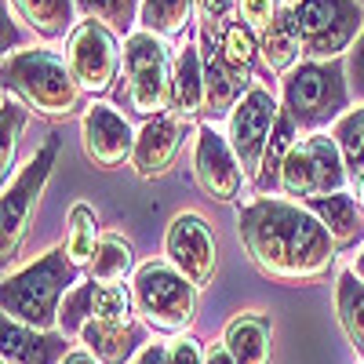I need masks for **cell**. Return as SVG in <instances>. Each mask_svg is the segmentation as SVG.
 <instances>
[{
    "mask_svg": "<svg viewBox=\"0 0 364 364\" xmlns=\"http://www.w3.org/2000/svg\"><path fill=\"white\" fill-rule=\"evenodd\" d=\"M237 233L252 266L269 281L310 284L336 262V240L306 204L284 197H255L240 208Z\"/></svg>",
    "mask_w": 364,
    "mask_h": 364,
    "instance_id": "6da1fadb",
    "label": "cell"
},
{
    "mask_svg": "<svg viewBox=\"0 0 364 364\" xmlns=\"http://www.w3.org/2000/svg\"><path fill=\"white\" fill-rule=\"evenodd\" d=\"M77 284H80V266H73L63 245H55L33 262H26L22 269L4 273L0 306H4V317L26 328L51 331L58 328V306H63L66 291Z\"/></svg>",
    "mask_w": 364,
    "mask_h": 364,
    "instance_id": "7a4b0ae2",
    "label": "cell"
},
{
    "mask_svg": "<svg viewBox=\"0 0 364 364\" xmlns=\"http://www.w3.org/2000/svg\"><path fill=\"white\" fill-rule=\"evenodd\" d=\"M0 84L8 95L22 99L29 113L44 120H70L84 106V91L70 73V63L44 48H22L4 55L0 63Z\"/></svg>",
    "mask_w": 364,
    "mask_h": 364,
    "instance_id": "3957f363",
    "label": "cell"
},
{
    "mask_svg": "<svg viewBox=\"0 0 364 364\" xmlns=\"http://www.w3.org/2000/svg\"><path fill=\"white\" fill-rule=\"evenodd\" d=\"M113 99L139 120H157L171 113L175 55L168 41L146 33V29L124 37V66H120V84L113 87Z\"/></svg>",
    "mask_w": 364,
    "mask_h": 364,
    "instance_id": "277c9868",
    "label": "cell"
},
{
    "mask_svg": "<svg viewBox=\"0 0 364 364\" xmlns=\"http://www.w3.org/2000/svg\"><path fill=\"white\" fill-rule=\"evenodd\" d=\"M350 73L343 58H331V63H314V58H302V63L281 77V109L299 124V132H321V128H336L339 120L350 113Z\"/></svg>",
    "mask_w": 364,
    "mask_h": 364,
    "instance_id": "5b68a950",
    "label": "cell"
},
{
    "mask_svg": "<svg viewBox=\"0 0 364 364\" xmlns=\"http://www.w3.org/2000/svg\"><path fill=\"white\" fill-rule=\"evenodd\" d=\"M135 314L149 331L186 336L197 321V284L186 281L168 259H149L132 277Z\"/></svg>",
    "mask_w": 364,
    "mask_h": 364,
    "instance_id": "8992f818",
    "label": "cell"
},
{
    "mask_svg": "<svg viewBox=\"0 0 364 364\" xmlns=\"http://www.w3.org/2000/svg\"><path fill=\"white\" fill-rule=\"evenodd\" d=\"M58 154H63V135L51 132L37 146V154L22 164V171L4 186V200H0V259H4V269L22 252V240L29 233V223H33V211L55 171Z\"/></svg>",
    "mask_w": 364,
    "mask_h": 364,
    "instance_id": "52a82bcc",
    "label": "cell"
},
{
    "mask_svg": "<svg viewBox=\"0 0 364 364\" xmlns=\"http://www.w3.org/2000/svg\"><path fill=\"white\" fill-rule=\"evenodd\" d=\"M346 182H350V175L343 164V149L324 132L302 135L281 168V193L299 204H306L314 197L343 193Z\"/></svg>",
    "mask_w": 364,
    "mask_h": 364,
    "instance_id": "ba28073f",
    "label": "cell"
},
{
    "mask_svg": "<svg viewBox=\"0 0 364 364\" xmlns=\"http://www.w3.org/2000/svg\"><path fill=\"white\" fill-rule=\"evenodd\" d=\"M295 18L302 29V48L314 63H331L353 51L364 29V4L360 0H299Z\"/></svg>",
    "mask_w": 364,
    "mask_h": 364,
    "instance_id": "9c48e42d",
    "label": "cell"
},
{
    "mask_svg": "<svg viewBox=\"0 0 364 364\" xmlns=\"http://www.w3.org/2000/svg\"><path fill=\"white\" fill-rule=\"evenodd\" d=\"M66 63L73 80L80 84L84 95H106L120 80V66H124V44L109 26L84 18L73 37L66 41Z\"/></svg>",
    "mask_w": 364,
    "mask_h": 364,
    "instance_id": "30bf717a",
    "label": "cell"
},
{
    "mask_svg": "<svg viewBox=\"0 0 364 364\" xmlns=\"http://www.w3.org/2000/svg\"><path fill=\"white\" fill-rule=\"evenodd\" d=\"M164 259L197 288L211 284L219 273V240L200 211H178L164 230Z\"/></svg>",
    "mask_w": 364,
    "mask_h": 364,
    "instance_id": "8fae6325",
    "label": "cell"
},
{
    "mask_svg": "<svg viewBox=\"0 0 364 364\" xmlns=\"http://www.w3.org/2000/svg\"><path fill=\"white\" fill-rule=\"evenodd\" d=\"M277 117H281V106L273 99V91L266 84H255L245 99L237 102V109L226 117V139L233 146V154L245 168L248 178L259 175L262 168V154L269 146V135L277 128Z\"/></svg>",
    "mask_w": 364,
    "mask_h": 364,
    "instance_id": "7c38bea8",
    "label": "cell"
},
{
    "mask_svg": "<svg viewBox=\"0 0 364 364\" xmlns=\"http://www.w3.org/2000/svg\"><path fill=\"white\" fill-rule=\"evenodd\" d=\"M193 178L200 193L219 204H233L245 193L248 175L240 168L230 139L215 124H200L193 135Z\"/></svg>",
    "mask_w": 364,
    "mask_h": 364,
    "instance_id": "4fadbf2b",
    "label": "cell"
},
{
    "mask_svg": "<svg viewBox=\"0 0 364 364\" xmlns=\"http://www.w3.org/2000/svg\"><path fill=\"white\" fill-rule=\"evenodd\" d=\"M135 139L139 132L132 128V120L120 113L117 106H106V102H91L80 117V142H84V157L102 168V171H113L120 164H132V154H135Z\"/></svg>",
    "mask_w": 364,
    "mask_h": 364,
    "instance_id": "5bb4252c",
    "label": "cell"
},
{
    "mask_svg": "<svg viewBox=\"0 0 364 364\" xmlns=\"http://www.w3.org/2000/svg\"><path fill=\"white\" fill-rule=\"evenodd\" d=\"M190 135H197L193 120L190 117H178V113H164L157 120H146L139 139H135V154H132V168L139 178H161L175 168V157L182 142Z\"/></svg>",
    "mask_w": 364,
    "mask_h": 364,
    "instance_id": "9a60e30c",
    "label": "cell"
},
{
    "mask_svg": "<svg viewBox=\"0 0 364 364\" xmlns=\"http://www.w3.org/2000/svg\"><path fill=\"white\" fill-rule=\"evenodd\" d=\"M197 44H200V63H204V91H208V99H204V117H208V124H215V120L230 117L237 109V102L248 95V84L245 80H237L226 66H223V58H219V33L215 29H204L197 26Z\"/></svg>",
    "mask_w": 364,
    "mask_h": 364,
    "instance_id": "2e32d148",
    "label": "cell"
},
{
    "mask_svg": "<svg viewBox=\"0 0 364 364\" xmlns=\"http://www.w3.org/2000/svg\"><path fill=\"white\" fill-rule=\"evenodd\" d=\"M70 350L73 346L63 331H37V328H26V324L4 317V328H0L4 364H63V357Z\"/></svg>",
    "mask_w": 364,
    "mask_h": 364,
    "instance_id": "e0dca14e",
    "label": "cell"
},
{
    "mask_svg": "<svg viewBox=\"0 0 364 364\" xmlns=\"http://www.w3.org/2000/svg\"><path fill=\"white\" fill-rule=\"evenodd\" d=\"M223 343H226V350L237 364H269V357H273V317L259 314V310L237 314L223 331Z\"/></svg>",
    "mask_w": 364,
    "mask_h": 364,
    "instance_id": "ac0fdd59",
    "label": "cell"
},
{
    "mask_svg": "<svg viewBox=\"0 0 364 364\" xmlns=\"http://www.w3.org/2000/svg\"><path fill=\"white\" fill-rule=\"evenodd\" d=\"M259 58H262V70L273 73V77L291 73V70L299 66V58H306L295 8H284L277 18L269 22V29L259 37Z\"/></svg>",
    "mask_w": 364,
    "mask_h": 364,
    "instance_id": "d6986e66",
    "label": "cell"
},
{
    "mask_svg": "<svg viewBox=\"0 0 364 364\" xmlns=\"http://www.w3.org/2000/svg\"><path fill=\"white\" fill-rule=\"evenodd\" d=\"M80 346L99 357V364H128L146 346V324H106L91 321L80 331Z\"/></svg>",
    "mask_w": 364,
    "mask_h": 364,
    "instance_id": "ffe728a7",
    "label": "cell"
},
{
    "mask_svg": "<svg viewBox=\"0 0 364 364\" xmlns=\"http://www.w3.org/2000/svg\"><path fill=\"white\" fill-rule=\"evenodd\" d=\"M306 208L314 211V215L324 223V230L331 233V240H336V252L339 248H357L364 240V211L357 204L353 193H331V197H314L306 200Z\"/></svg>",
    "mask_w": 364,
    "mask_h": 364,
    "instance_id": "44dd1931",
    "label": "cell"
},
{
    "mask_svg": "<svg viewBox=\"0 0 364 364\" xmlns=\"http://www.w3.org/2000/svg\"><path fill=\"white\" fill-rule=\"evenodd\" d=\"M11 8L41 41H70L80 26L77 0H11Z\"/></svg>",
    "mask_w": 364,
    "mask_h": 364,
    "instance_id": "7402d4cb",
    "label": "cell"
},
{
    "mask_svg": "<svg viewBox=\"0 0 364 364\" xmlns=\"http://www.w3.org/2000/svg\"><path fill=\"white\" fill-rule=\"evenodd\" d=\"M204 63H200V44L186 41L182 51L175 55V99H171V113L178 117H197L204 113Z\"/></svg>",
    "mask_w": 364,
    "mask_h": 364,
    "instance_id": "603a6c76",
    "label": "cell"
},
{
    "mask_svg": "<svg viewBox=\"0 0 364 364\" xmlns=\"http://www.w3.org/2000/svg\"><path fill=\"white\" fill-rule=\"evenodd\" d=\"M295 142H299V124L281 109L277 128H273L269 146H266V154H262V168H259V175L252 178L259 197H277V193H281V168H284L288 154L295 149Z\"/></svg>",
    "mask_w": 364,
    "mask_h": 364,
    "instance_id": "cb8c5ba5",
    "label": "cell"
},
{
    "mask_svg": "<svg viewBox=\"0 0 364 364\" xmlns=\"http://www.w3.org/2000/svg\"><path fill=\"white\" fill-rule=\"evenodd\" d=\"M135 248L128 237L120 233H102L99 248H95V259L87 262V281L95 284H124L135 277Z\"/></svg>",
    "mask_w": 364,
    "mask_h": 364,
    "instance_id": "d4e9b609",
    "label": "cell"
},
{
    "mask_svg": "<svg viewBox=\"0 0 364 364\" xmlns=\"http://www.w3.org/2000/svg\"><path fill=\"white\" fill-rule=\"evenodd\" d=\"M219 58L223 66L237 77L245 80L248 87H255V70H259V37L252 33V29L233 18L223 33H219Z\"/></svg>",
    "mask_w": 364,
    "mask_h": 364,
    "instance_id": "484cf974",
    "label": "cell"
},
{
    "mask_svg": "<svg viewBox=\"0 0 364 364\" xmlns=\"http://www.w3.org/2000/svg\"><path fill=\"white\" fill-rule=\"evenodd\" d=\"M193 15H197V0H142L139 4V26L161 41L186 37Z\"/></svg>",
    "mask_w": 364,
    "mask_h": 364,
    "instance_id": "4316f807",
    "label": "cell"
},
{
    "mask_svg": "<svg viewBox=\"0 0 364 364\" xmlns=\"http://www.w3.org/2000/svg\"><path fill=\"white\" fill-rule=\"evenodd\" d=\"M331 139L339 142L343 149V164H346V175H350V190L364 211V106L350 109L336 128H331Z\"/></svg>",
    "mask_w": 364,
    "mask_h": 364,
    "instance_id": "83f0119b",
    "label": "cell"
},
{
    "mask_svg": "<svg viewBox=\"0 0 364 364\" xmlns=\"http://www.w3.org/2000/svg\"><path fill=\"white\" fill-rule=\"evenodd\" d=\"M336 314L346 343L364 353V281L350 266L336 277Z\"/></svg>",
    "mask_w": 364,
    "mask_h": 364,
    "instance_id": "f1b7e54d",
    "label": "cell"
},
{
    "mask_svg": "<svg viewBox=\"0 0 364 364\" xmlns=\"http://www.w3.org/2000/svg\"><path fill=\"white\" fill-rule=\"evenodd\" d=\"M99 240H102V233H99L95 208L84 204V200H77V204L70 208V215H66V240H63V248H66V255L73 259V266L87 269V262L95 259Z\"/></svg>",
    "mask_w": 364,
    "mask_h": 364,
    "instance_id": "f546056e",
    "label": "cell"
},
{
    "mask_svg": "<svg viewBox=\"0 0 364 364\" xmlns=\"http://www.w3.org/2000/svg\"><path fill=\"white\" fill-rule=\"evenodd\" d=\"M26 120H29V106L4 91V99H0V178H4V186H8V175L15 171Z\"/></svg>",
    "mask_w": 364,
    "mask_h": 364,
    "instance_id": "4dcf8cb0",
    "label": "cell"
},
{
    "mask_svg": "<svg viewBox=\"0 0 364 364\" xmlns=\"http://www.w3.org/2000/svg\"><path fill=\"white\" fill-rule=\"evenodd\" d=\"M95 321V281H80L77 288L66 291L63 306H58V331L66 339L80 343V331Z\"/></svg>",
    "mask_w": 364,
    "mask_h": 364,
    "instance_id": "1f68e13d",
    "label": "cell"
},
{
    "mask_svg": "<svg viewBox=\"0 0 364 364\" xmlns=\"http://www.w3.org/2000/svg\"><path fill=\"white\" fill-rule=\"evenodd\" d=\"M139 4L142 0H77V11L84 18H95L109 26L117 37H132L135 22H139Z\"/></svg>",
    "mask_w": 364,
    "mask_h": 364,
    "instance_id": "d6a6232c",
    "label": "cell"
},
{
    "mask_svg": "<svg viewBox=\"0 0 364 364\" xmlns=\"http://www.w3.org/2000/svg\"><path fill=\"white\" fill-rule=\"evenodd\" d=\"M95 321H106V324H132V321H135L132 284H95Z\"/></svg>",
    "mask_w": 364,
    "mask_h": 364,
    "instance_id": "836d02e7",
    "label": "cell"
},
{
    "mask_svg": "<svg viewBox=\"0 0 364 364\" xmlns=\"http://www.w3.org/2000/svg\"><path fill=\"white\" fill-rule=\"evenodd\" d=\"M237 11H240V0H197V26L223 33L237 18Z\"/></svg>",
    "mask_w": 364,
    "mask_h": 364,
    "instance_id": "e575fe53",
    "label": "cell"
},
{
    "mask_svg": "<svg viewBox=\"0 0 364 364\" xmlns=\"http://www.w3.org/2000/svg\"><path fill=\"white\" fill-rule=\"evenodd\" d=\"M204 346L193 336H175L168 343V364H204Z\"/></svg>",
    "mask_w": 364,
    "mask_h": 364,
    "instance_id": "d590c367",
    "label": "cell"
},
{
    "mask_svg": "<svg viewBox=\"0 0 364 364\" xmlns=\"http://www.w3.org/2000/svg\"><path fill=\"white\" fill-rule=\"evenodd\" d=\"M346 73H350V91L357 99H364V29H360V37L350 51V63H346Z\"/></svg>",
    "mask_w": 364,
    "mask_h": 364,
    "instance_id": "8d00e7d4",
    "label": "cell"
},
{
    "mask_svg": "<svg viewBox=\"0 0 364 364\" xmlns=\"http://www.w3.org/2000/svg\"><path fill=\"white\" fill-rule=\"evenodd\" d=\"M135 364H168V343H146Z\"/></svg>",
    "mask_w": 364,
    "mask_h": 364,
    "instance_id": "74e56055",
    "label": "cell"
},
{
    "mask_svg": "<svg viewBox=\"0 0 364 364\" xmlns=\"http://www.w3.org/2000/svg\"><path fill=\"white\" fill-rule=\"evenodd\" d=\"M204 364H237V360L230 357L226 343H211V346H208V353H204Z\"/></svg>",
    "mask_w": 364,
    "mask_h": 364,
    "instance_id": "f35d334b",
    "label": "cell"
},
{
    "mask_svg": "<svg viewBox=\"0 0 364 364\" xmlns=\"http://www.w3.org/2000/svg\"><path fill=\"white\" fill-rule=\"evenodd\" d=\"M63 364H99V357L91 353V350H84V346H73V350L63 357Z\"/></svg>",
    "mask_w": 364,
    "mask_h": 364,
    "instance_id": "ab89813d",
    "label": "cell"
},
{
    "mask_svg": "<svg viewBox=\"0 0 364 364\" xmlns=\"http://www.w3.org/2000/svg\"><path fill=\"white\" fill-rule=\"evenodd\" d=\"M350 269H353V273H357V277L364 281V248H360V255H357V262H353Z\"/></svg>",
    "mask_w": 364,
    "mask_h": 364,
    "instance_id": "60d3db41",
    "label": "cell"
},
{
    "mask_svg": "<svg viewBox=\"0 0 364 364\" xmlns=\"http://www.w3.org/2000/svg\"><path fill=\"white\" fill-rule=\"evenodd\" d=\"M360 4H364V0H360Z\"/></svg>",
    "mask_w": 364,
    "mask_h": 364,
    "instance_id": "b9f144b4",
    "label": "cell"
}]
</instances>
